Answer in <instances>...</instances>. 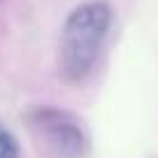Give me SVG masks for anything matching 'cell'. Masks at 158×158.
<instances>
[{
    "label": "cell",
    "mask_w": 158,
    "mask_h": 158,
    "mask_svg": "<svg viewBox=\"0 0 158 158\" xmlns=\"http://www.w3.org/2000/svg\"><path fill=\"white\" fill-rule=\"evenodd\" d=\"M28 121L60 158H81L89 149L86 130L70 112L58 107H35L28 112Z\"/></svg>",
    "instance_id": "cell-2"
},
{
    "label": "cell",
    "mask_w": 158,
    "mask_h": 158,
    "mask_svg": "<svg viewBox=\"0 0 158 158\" xmlns=\"http://www.w3.org/2000/svg\"><path fill=\"white\" fill-rule=\"evenodd\" d=\"M0 158H19V144L14 135L0 126Z\"/></svg>",
    "instance_id": "cell-3"
},
{
    "label": "cell",
    "mask_w": 158,
    "mask_h": 158,
    "mask_svg": "<svg viewBox=\"0 0 158 158\" xmlns=\"http://www.w3.org/2000/svg\"><path fill=\"white\" fill-rule=\"evenodd\" d=\"M112 16V7L105 0H89L70 12L58 44V74L65 84H79L91 74Z\"/></svg>",
    "instance_id": "cell-1"
}]
</instances>
